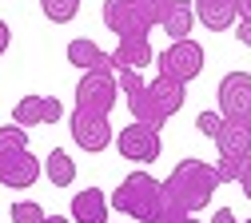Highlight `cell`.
Returning a JSON list of instances; mask_svg holds the SVG:
<instances>
[{
	"instance_id": "obj_1",
	"label": "cell",
	"mask_w": 251,
	"mask_h": 223,
	"mask_svg": "<svg viewBox=\"0 0 251 223\" xmlns=\"http://www.w3.org/2000/svg\"><path fill=\"white\" fill-rule=\"evenodd\" d=\"M219 187V172L215 164H203V159L187 155L172 168V175L164 179V215L160 219H172V215H196L200 207L211 203Z\"/></svg>"
},
{
	"instance_id": "obj_2",
	"label": "cell",
	"mask_w": 251,
	"mask_h": 223,
	"mask_svg": "<svg viewBox=\"0 0 251 223\" xmlns=\"http://www.w3.org/2000/svg\"><path fill=\"white\" fill-rule=\"evenodd\" d=\"M183 96H187V84H179V80H172V76H155V80H148L136 96H128V112H132V120H140V124H151V127H164L179 108H183Z\"/></svg>"
},
{
	"instance_id": "obj_3",
	"label": "cell",
	"mask_w": 251,
	"mask_h": 223,
	"mask_svg": "<svg viewBox=\"0 0 251 223\" xmlns=\"http://www.w3.org/2000/svg\"><path fill=\"white\" fill-rule=\"evenodd\" d=\"M112 207L132 215L136 223H160V215H164V179H155L151 172L124 175V183L112 191Z\"/></svg>"
},
{
	"instance_id": "obj_4",
	"label": "cell",
	"mask_w": 251,
	"mask_h": 223,
	"mask_svg": "<svg viewBox=\"0 0 251 223\" xmlns=\"http://www.w3.org/2000/svg\"><path fill=\"white\" fill-rule=\"evenodd\" d=\"M36 179H40V159L28 148V132L20 124L0 127V183L12 191H24Z\"/></svg>"
},
{
	"instance_id": "obj_5",
	"label": "cell",
	"mask_w": 251,
	"mask_h": 223,
	"mask_svg": "<svg viewBox=\"0 0 251 223\" xmlns=\"http://www.w3.org/2000/svg\"><path fill=\"white\" fill-rule=\"evenodd\" d=\"M104 24L116 32V40H124V36H148L160 24V16L144 0H104Z\"/></svg>"
},
{
	"instance_id": "obj_6",
	"label": "cell",
	"mask_w": 251,
	"mask_h": 223,
	"mask_svg": "<svg viewBox=\"0 0 251 223\" xmlns=\"http://www.w3.org/2000/svg\"><path fill=\"white\" fill-rule=\"evenodd\" d=\"M116 96H120L116 68H88L76 80V108H84V112H112Z\"/></svg>"
},
{
	"instance_id": "obj_7",
	"label": "cell",
	"mask_w": 251,
	"mask_h": 223,
	"mask_svg": "<svg viewBox=\"0 0 251 223\" xmlns=\"http://www.w3.org/2000/svg\"><path fill=\"white\" fill-rule=\"evenodd\" d=\"M116 151L124 159H132V164H151V159H160V151H164L160 127L132 120L128 127H120V132H116Z\"/></svg>"
},
{
	"instance_id": "obj_8",
	"label": "cell",
	"mask_w": 251,
	"mask_h": 223,
	"mask_svg": "<svg viewBox=\"0 0 251 223\" xmlns=\"http://www.w3.org/2000/svg\"><path fill=\"white\" fill-rule=\"evenodd\" d=\"M160 72L179 80V84H192L203 72V44H196L192 36L187 40H172V48L160 52Z\"/></svg>"
},
{
	"instance_id": "obj_9",
	"label": "cell",
	"mask_w": 251,
	"mask_h": 223,
	"mask_svg": "<svg viewBox=\"0 0 251 223\" xmlns=\"http://www.w3.org/2000/svg\"><path fill=\"white\" fill-rule=\"evenodd\" d=\"M72 140L84 148V151H104L116 136H112V124H108V112H84L76 108L72 112Z\"/></svg>"
},
{
	"instance_id": "obj_10",
	"label": "cell",
	"mask_w": 251,
	"mask_h": 223,
	"mask_svg": "<svg viewBox=\"0 0 251 223\" xmlns=\"http://www.w3.org/2000/svg\"><path fill=\"white\" fill-rule=\"evenodd\" d=\"M60 116H64V104H60L56 96H24V100H16V108H12V124H20V127L60 124Z\"/></svg>"
},
{
	"instance_id": "obj_11",
	"label": "cell",
	"mask_w": 251,
	"mask_h": 223,
	"mask_svg": "<svg viewBox=\"0 0 251 223\" xmlns=\"http://www.w3.org/2000/svg\"><path fill=\"white\" fill-rule=\"evenodd\" d=\"M215 148L219 155L247 159L251 155V116H224V124L215 132Z\"/></svg>"
},
{
	"instance_id": "obj_12",
	"label": "cell",
	"mask_w": 251,
	"mask_h": 223,
	"mask_svg": "<svg viewBox=\"0 0 251 223\" xmlns=\"http://www.w3.org/2000/svg\"><path fill=\"white\" fill-rule=\"evenodd\" d=\"M219 112L224 116H251V76L227 72L219 80Z\"/></svg>"
},
{
	"instance_id": "obj_13",
	"label": "cell",
	"mask_w": 251,
	"mask_h": 223,
	"mask_svg": "<svg viewBox=\"0 0 251 223\" xmlns=\"http://www.w3.org/2000/svg\"><path fill=\"white\" fill-rule=\"evenodd\" d=\"M196 12L207 32H227L239 24V0H196Z\"/></svg>"
},
{
	"instance_id": "obj_14",
	"label": "cell",
	"mask_w": 251,
	"mask_h": 223,
	"mask_svg": "<svg viewBox=\"0 0 251 223\" xmlns=\"http://www.w3.org/2000/svg\"><path fill=\"white\" fill-rule=\"evenodd\" d=\"M108 211H112V199L104 196L100 187L76 191V199H72V223H108Z\"/></svg>"
},
{
	"instance_id": "obj_15",
	"label": "cell",
	"mask_w": 251,
	"mask_h": 223,
	"mask_svg": "<svg viewBox=\"0 0 251 223\" xmlns=\"http://www.w3.org/2000/svg\"><path fill=\"white\" fill-rule=\"evenodd\" d=\"M155 60V48L148 44V36H124L112 52V68H148Z\"/></svg>"
},
{
	"instance_id": "obj_16",
	"label": "cell",
	"mask_w": 251,
	"mask_h": 223,
	"mask_svg": "<svg viewBox=\"0 0 251 223\" xmlns=\"http://www.w3.org/2000/svg\"><path fill=\"white\" fill-rule=\"evenodd\" d=\"M68 64L80 68V72H88V68H112V56L92 40V36H80V40L68 44Z\"/></svg>"
},
{
	"instance_id": "obj_17",
	"label": "cell",
	"mask_w": 251,
	"mask_h": 223,
	"mask_svg": "<svg viewBox=\"0 0 251 223\" xmlns=\"http://www.w3.org/2000/svg\"><path fill=\"white\" fill-rule=\"evenodd\" d=\"M196 20H200V12H196V0H176V4L168 8V16H164V32L172 40H187L192 36V28H196Z\"/></svg>"
},
{
	"instance_id": "obj_18",
	"label": "cell",
	"mask_w": 251,
	"mask_h": 223,
	"mask_svg": "<svg viewBox=\"0 0 251 223\" xmlns=\"http://www.w3.org/2000/svg\"><path fill=\"white\" fill-rule=\"evenodd\" d=\"M44 175L52 179V187H68L72 179H76V164H72V155L68 151H48V159H44Z\"/></svg>"
},
{
	"instance_id": "obj_19",
	"label": "cell",
	"mask_w": 251,
	"mask_h": 223,
	"mask_svg": "<svg viewBox=\"0 0 251 223\" xmlns=\"http://www.w3.org/2000/svg\"><path fill=\"white\" fill-rule=\"evenodd\" d=\"M40 8H44V16L52 24H68L80 12V0H40Z\"/></svg>"
},
{
	"instance_id": "obj_20",
	"label": "cell",
	"mask_w": 251,
	"mask_h": 223,
	"mask_svg": "<svg viewBox=\"0 0 251 223\" xmlns=\"http://www.w3.org/2000/svg\"><path fill=\"white\" fill-rule=\"evenodd\" d=\"M8 215H12V223H40L48 211H44V203H32V199H20V203H12L8 207Z\"/></svg>"
},
{
	"instance_id": "obj_21",
	"label": "cell",
	"mask_w": 251,
	"mask_h": 223,
	"mask_svg": "<svg viewBox=\"0 0 251 223\" xmlns=\"http://www.w3.org/2000/svg\"><path fill=\"white\" fill-rule=\"evenodd\" d=\"M215 172H219V183H239V172H243V159H235V155H219V164H215Z\"/></svg>"
},
{
	"instance_id": "obj_22",
	"label": "cell",
	"mask_w": 251,
	"mask_h": 223,
	"mask_svg": "<svg viewBox=\"0 0 251 223\" xmlns=\"http://www.w3.org/2000/svg\"><path fill=\"white\" fill-rule=\"evenodd\" d=\"M116 76H120V88H124V96H136L148 80L140 76V68H116Z\"/></svg>"
},
{
	"instance_id": "obj_23",
	"label": "cell",
	"mask_w": 251,
	"mask_h": 223,
	"mask_svg": "<svg viewBox=\"0 0 251 223\" xmlns=\"http://www.w3.org/2000/svg\"><path fill=\"white\" fill-rule=\"evenodd\" d=\"M219 124H224V116H219V112H200V120H196V132H200V136H211V140H215Z\"/></svg>"
},
{
	"instance_id": "obj_24",
	"label": "cell",
	"mask_w": 251,
	"mask_h": 223,
	"mask_svg": "<svg viewBox=\"0 0 251 223\" xmlns=\"http://www.w3.org/2000/svg\"><path fill=\"white\" fill-rule=\"evenodd\" d=\"M144 4H148V8L155 12V16H160V24H164V16H168V8L176 4V0H144Z\"/></svg>"
},
{
	"instance_id": "obj_25",
	"label": "cell",
	"mask_w": 251,
	"mask_h": 223,
	"mask_svg": "<svg viewBox=\"0 0 251 223\" xmlns=\"http://www.w3.org/2000/svg\"><path fill=\"white\" fill-rule=\"evenodd\" d=\"M239 187H243V196L251 199V155L243 159V172H239Z\"/></svg>"
},
{
	"instance_id": "obj_26",
	"label": "cell",
	"mask_w": 251,
	"mask_h": 223,
	"mask_svg": "<svg viewBox=\"0 0 251 223\" xmlns=\"http://www.w3.org/2000/svg\"><path fill=\"white\" fill-rule=\"evenodd\" d=\"M235 36H239L243 48H251V20H239V24H235Z\"/></svg>"
},
{
	"instance_id": "obj_27",
	"label": "cell",
	"mask_w": 251,
	"mask_h": 223,
	"mask_svg": "<svg viewBox=\"0 0 251 223\" xmlns=\"http://www.w3.org/2000/svg\"><path fill=\"white\" fill-rule=\"evenodd\" d=\"M8 44H12V28H8L4 20H0V56L8 52Z\"/></svg>"
},
{
	"instance_id": "obj_28",
	"label": "cell",
	"mask_w": 251,
	"mask_h": 223,
	"mask_svg": "<svg viewBox=\"0 0 251 223\" xmlns=\"http://www.w3.org/2000/svg\"><path fill=\"white\" fill-rule=\"evenodd\" d=\"M211 223H239V219H235V211H231V207H219V211L211 215Z\"/></svg>"
},
{
	"instance_id": "obj_29",
	"label": "cell",
	"mask_w": 251,
	"mask_h": 223,
	"mask_svg": "<svg viewBox=\"0 0 251 223\" xmlns=\"http://www.w3.org/2000/svg\"><path fill=\"white\" fill-rule=\"evenodd\" d=\"M160 223H200L196 215H172V219H160Z\"/></svg>"
},
{
	"instance_id": "obj_30",
	"label": "cell",
	"mask_w": 251,
	"mask_h": 223,
	"mask_svg": "<svg viewBox=\"0 0 251 223\" xmlns=\"http://www.w3.org/2000/svg\"><path fill=\"white\" fill-rule=\"evenodd\" d=\"M239 20H251V0H239Z\"/></svg>"
},
{
	"instance_id": "obj_31",
	"label": "cell",
	"mask_w": 251,
	"mask_h": 223,
	"mask_svg": "<svg viewBox=\"0 0 251 223\" xmlns=\"http://www.w3.org/2000/svg\"><path fill=\"white\" fill-rule=\"evenodd\" d=\"M40 223H72V219H64V215H44Z\"/></svg>"
},
{
	"instance_id": "obj_32",
	"label": "cell",
	"mask_w": 251,
	"mask_h": 223,
	"mask_svg": "<svg viewBox=\"0 0 251 223\" xmlns=\"http://www.w3.org/2000/svg\"><path fill=\"white\" fill-rule=\"evenodd\" d=\"M247 223H251V219H247Z\"/></svg>"
}]
</instances>
